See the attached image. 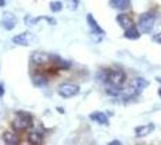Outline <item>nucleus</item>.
<instances>
[{"label":"nucleus","mask_w":161,"mask_h":145,"mask_svg":"<svg viewBox=\"0 0 161 145\" xmlns=\"http://www.w3.org/2000/svg\"><path fill=\"white\" fill-rule=\"evenodd\" d=\"M50 63L53 65L55 70H67L70 68V62L64 61L57 55H50Z\"/></svg>","instance_id":"7"},{"label":"nucleus","mask_w":161,"mask_h":145,"mask_svg":"<svg viewBox=\"0 0 161 145\" xmlns=\"http://www.w3.org/2000/svg\"><path fill=\"white\" fill-rule=\"evenodd\" d=\"M154 129H155L154 123H148V125H144V126H138V127L135 128V134H136L137 138H143L149 136Z\"/></svg>","instance_id":"11"},{"label":"nucleus","mask_w":161,"mask_h":145,"mask_svg":"<svg viewBox=\"0 0 161 145\" xmlns=\"http://www.w3.org/2000/svg\"><path fill=\"white\" fill-rule=\"evenodd\" d=\"M33 83L34 86H38V87H44L47 85V79L45 75H41V74H36L33 76Z\"/></svg>","instance_id":"19"},{"label":"nucleus","mask_w":161,"mask_h":145,"mask_svg":"<svg viewBox=\"0 0 161 145\" xmlns=\"http://www.w3.org/2000/svg\"><path fill=\"white\" fill-rule=\"evenodd\" d=\"M57 110H58V111H59V113H61V114H63V113H64V111H63V109H62V108H57Z\"/></svg>","instance_id":"26"},{"label":"nucleus","mask_w":161,"mask_h":145,"mask_svg":"<svg viewBox=\"0 0 161 145\" xmlns=\"http://www.w3.org/2000/svg\"><path fill=\"white\" fill-rule=\"evenodd\" d=\"M131 86L136 89L138 93H141L143 89H147L149 86V82L145 80V79H143V78H137V79H135V80L132 81V85Z\"/></svg>","instance_id":"16"},{"label":"nucleus","mask_w":161,"mask_h":145,"mask_svg":"<svg viewBox=\"0 0 161 145\" xmlns=\"http://www.w3.org/2000/svg\"><path fill=\"white\" fill-rule=\"evenodd\" d=\"M79 3L80 0H67V8L72 11H75L79 6Z\"/></svg>","instance_id":"21"},{"label":"nucleus","mask_w":161,"mask_h":145,"mask_svg":"<svg viewBox=\"0 0 161 145\" xmlns=\"http://www.w3.org/2000/svg\"><path fill=\"white\" fill-rule=\"evenodd\" d=\"M50 8H51V11L52 12H59L62 8H63V4H62V1H51L50 3Z\"/></svg>","instance_id":"20"},{"label":"nucleus","mask_w":161,"mask_h":145,"mask_svg":"<svg viewBox=\"0 0 161 145\" xmlns=\"http://www.w3.org/2000/svg\"><path fill=\"white\" fill-rule=\"evenodd\" d=\"M34 126L33 116L27 111H17L16 117L12 121V128L15 131H25L31 129Z\"/></svg>","instance_id":"1"},{"label":"nucleus","mask_w":161,"mask_h":145,"mask_svg":"<svg viewBox=\"0 0 161 145\" xmlns=\"http://www.w3.org/2000/svg\"><path fill=\"white\" fill-rule=\"evenodd\" d=\"M155 13L154 12H144L139 16V19H138V28L141 33L143 34H149V33L153 30L154 25H155Z\"/></svg>","instance_id":"2"},{"label":"nucleus","mask_w":161,"mask_h":145,"mask_svg":"<svg viewBox=\"0 0 161 145\" xmlns=\"http://www.w3.org/2000/svg\"><path fill=\"white\" fill-rule=\"evenodd\" d=\"M90 119L92 121H95L99 125H103V126H108L109 125V120H108V116L102 111H93V113L90 114Z\"/></svg>","instance_id":"12"},{"label":"nucleus","mask_w":161,"mask_h":145,"mask_svg":"<svg viewBox=\"0 0 161 145\" xmlns=\"http://www.w3.org/2000/svg\"><path fill=\"white\" fill-rule=\"evenodd\" d=\"M156 81H158L159 83H161V78H156Z\"/></svg>","instance_id":"28"},{"label":"nucleus","mask_w":161,"mask_h":145,"mask_svg":"<svg viewBox=\"0 0 161 145\" xmlns=\"http://www.w3.org/2000/svg\"><path fill=\"white\" fill-rule=\"evenodd\" d=\"M4 93H5V89L3 87V85H0V97L4 96Z\"/></svg>","instance_id":"24"},{"label":"nucleus","mask_w":161,"mask_h":145,"mask_svg":"<svg viewBox=\"0 0 161 145\" xmlns=\"http://www.w3.org/2000/svg\"><path fill=\"white\" fill-rule=\"evenodd\" d=\"M109 6L119 11H124L131 6V0H109Z\"/></svg>","instance_id":"13"},{"label":"nucleus","mask_w":161,"mask_h":145,"mask_svg":"<svg viewBox=\"0 0 161 145\" xmlns=\"http://www.w3.org/2000/svg\"><path fill=\"white\" fill-rule=\"evenodd\" d=\"M32 39L33 36L31 33L24 32L16 35V36H14L12 38V42L15 45H18V46H29L31 42H32Z\"/></svg>","instance_id":"9"},{"label":"nucleus","mask_w":161,"mask_h":145,"mask_svg":"<svg viewBox=\"0 0 161 145\" xmlns=\"http://www.w3.org/2000/svg\"><path fill=\"white\" fill-rule=\"evenodd\" d=\"M79 92H80V87L75 83H70V82H63L57 89V93L64 99H69V98L78 96Z\"/></svg>","instance_id":"4"},{"label":"nucleus","mask_w":161,"mask_h":145,"mask_svg":"<svg viewBox=\"0 0 161 145\" xmlns=\"http://www.w3.org/2000/svg\"><path fill=\"white\" fill-rule=\"evenodd\" d=\"M158 94H159V97L161 98V89H159V91H158Z\"/></svg>","instance_id":"27"},{"label":"nucleus","mask_w":161,"mask_h":145,"mask_svg":"<svg viewBox=\"0 0 161 145\" xmlns=\"http://www.w3.org/2000/svg\"><path fill=\"white\" fill-rule=\"evenodd\" d=\"M41 19H44V21H46L48 24H51V25H55L57 23L56 19L53 18V17H48V16H39V17H32V16H25L24 17V24L25 25H29V27H32L34 24L39 23Z\"/></svg>","instance_id":"8"},{"label":"nucleus","mask_w":161,"mask_h":145,"mask_svg":"<svg viewBox=\"0 0 161 145\" xmlns=\"http://www.w3.org/2000/svg\"><path fill=\"white\" fill-rule=\"evenodd\" d=\"M86 19H87V24H89L90 29H91V38H92V40L95 41V42H99V41L102 40L103 35L105 34L104 30L99 27L98 22L95 19V17L92 16L91 13L87 15Z\"/></svg>","instance_id":"5"},{"label":"nucleus","mask_w":161,"mask_h":145,"mask_svg":"<svg viewBox=\"0 0 161 145\" xmlns=\"http://www.w3.org/2000/svg\"><path fill=\"white\" fill-rule=\"evenodd\" d=\"M17 24V17L12 12H4L1 17V27L6 30L15 29Z\"/></svg>","instance_id":"6"},{"label":"nucleus","mask_w":161,"mask_h":145,"mask_svg":"<svg viewBox=\"0 0 161 145\" xmlns=\"http://www.w3.org/2000/svg\"><path fill=\"white\" fill-rule=\"evenodd\" d=\"M31 62L35 65H44L50 63V55H46L44 52H34L31 56Z\"/></svg>","instance_id":"10"},{"label":"nucleus","mask_w":161,"mask_h":145,"mask_svg":"<svg viewBox=\"0 0 161 145\" xmlns=\"http://www.w3.org/2000/svg\"><path fill=\"white\" fill-rule=\"evenodd\" d=\"M3 140L4 143L8 145H18L19 144V139L15 133L12 132H5L3 134Z\"/></svg>","instance_id":"17"},{"label":"nucleus","mask_w":161,"mask_h":145,"mask_svg":"<svg viewBox=\"0 0 161 145\" xmlns=\"http://www.w3.org/2000/svg\"><path fill=\"white\" fill-rule=\"evenodd\" d=\"M109 145H121V142H119V140H113V142L109 143Z\"/></svg>","instance_id":"23"},{"label":"nucleus","mask_w":161,"mask_h":145,"mask_svg":"<svg viewBox=\"0 0 161 145\" xmlns=\"http://www.w3.org/2000/svg\"><path fill=\"white\" fill-rule=\"evenodd\" d=\"M28 143L32 145H40L42 144V140H44V137L39 131H32L28 133Z\"/></svg>","instance_id":"15"},{"label":"nucleus","mask_w":161,"mask_h":145,"mask_svg":"<svg viewBox=\"0 0 161 145\" xmlns=\"http://www.w3.org/2000/svg\"><path fill=\"white\" fill-rule=\"evenodd\" d=\"M124 36H125L126 39H130V40H137V39L141 38V30H138L137 28L133 25V27H131V28L125 29Z\"/></svg>","instance_id":"18"},{"label":"nucleus","mask_w":161,"mask_h":145,"mask_svg":"<svg viewBox=\"0 0 161 145\" xmlns=\"http://www.w3.org/2000/svg\"><path fill=\"white\" fill-rule=\"evenodd\" d=\"M126 81V74L120 69H109L107 83L118 89H122Z\"/></svg>","instance_id":"3"},{"label":"nucleus","mask_w":161,"mask_h":145,"mask_svg":"<svg viewBox=\"0 0 161 145\" xmlns=\"http://www.w3.org/2000/svg\"><path fill=\"white\" fill-rule=\"evenodd\" d=\"M5 4H6V1H5V0H0V8L5 6Z\"/></svg>","instance_id":"25"},{"label":"nucleus","mask_w":161,"mask_h":145,"mask_svg":"<svg viewBox=\"0 0 161 145\" xmlns=\"http://www.w3.org/2000/svg\"><path fill=\"white\" fill-rule=\"evenodd\" d=\"M116 22L120 25L121 28L124 29H127V28H131L133 27V21L132 18L129 16V15H125V13H120L116 16Z\"/></svg>","instance_id":"14"},{"label":"nucleus","mask_w":161,"mask_h":145,"mask_svg":"<svg viewBox=\"0 0 161 145\" xmlns=\"http://www.w3.org/2000/svg\"><path fill=\"white\" fill-rule=\"evenodd\" d=\"M153 40L158 44H161V33H158L153 36Z\"/></svg>","instance_id":"22"}]
</instances>
